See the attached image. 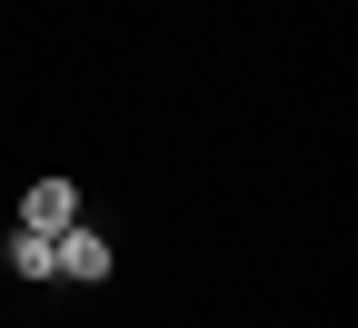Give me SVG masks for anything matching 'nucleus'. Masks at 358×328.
<instances>
[{
  "mask_svg": "<svg viewBox=\"0 0 358 328\" xmlns=\"http://www.w3.org/2000/svg\"><path fill=\"white\" fill-rule=\"evenodd\" d=\"M70 219H80V190H70V179H30V190H20V229H40V239H60Z\"/></svg>",
  "mask_w": 358,
  "mask_h": 328,
  "instance_id": "f257e3e1",
  "label": "nucleus"
},
{
  "mask_svg": "<svg viewBox=\"0 0 358 328\" xmlns=\"http://www.w3.org/2000/svg\"><path fill=\"white\" fill-rule=\"evenodd\" d=\"M50 269H60V278H110V239H100L90 219H70L60 239H50Z\"/></svg>",
  "mask_w": 358,
  "mask_h": 328,
  "instance_id": "f03ea898",
  "label": "nucleus"
},
{
  "mask_svg": "<svg viewBox=\"0 0 358 328\" xmlns=\"http://www.w3.org/2000/svg\"><path fill=\"white\" fill-rule=\"evenodd\" d=\"M10 278H50V239L40 229H10Z\"/></svg>",
  "mask_w": 358,
  "mask_h": 328,
  "instance_id": "7ed1b4c3",
  "label": "nucleus"
}]
</instances>
